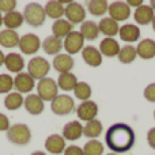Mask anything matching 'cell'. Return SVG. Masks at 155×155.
Instances as JSON below:
<instances>
[{
	"label": "cell",
	"instance_id": "cell-1",
	"mask_svg": "<svg viewBox=\"0 0 155 155\" xmlns=\"http://www.w3.org/2000/svg\"><path fill=\"white\" fill-rule=\"evenodd\" d=\"M105 142L114 154L127 153L135 144V132L128 124L116 123L106 131Z\"/></svg>",
	"mask_w": 155,
	"mask_h": 155
},
{
	"label": "cell",
	"instance_id": "cell-2",
	"mask_svg": "<svg viewBox=\"0 0 155 155\" xmlns=\"http://www.w3.org/2000/svg\"><path fill=\"white\" fill-rule=\"evenodd\" d=\"M7 139H8V142H11L12 144L26 146V144H29L30 140H31V131H30L29 127L23 123L14 124L7 131Z\"/></svg>",
	"mask_w": 155,
	"mask_h": 155
},
{
	"label": "cell",
	"instance_id": "cell-3",
	"mask_svg": "<svg viewBox=\"0 0 155 155\" xmlns=\"http://www.w3.org/2000/svg\"><path fill=\"white\" fill-rule=\"evenodd\" d=\"M46 18L45 10L38 3H29L23 10V19L31 27H40L44 25Z\"/></svg>",
	"mask_w": 155,
	"mask_h": 155
},
{
	"label": "cell",
	"instance_id": "cell-4",
	"mask_svg": "<svg viewBox=\"0 0 155 155\" xmlns=\"http://www.w3.org/2000/svg\"><path fill=\"white\" fill-rule=\"evenodd\" d=\"M51 71V64L45 57L41 56H35L31 60H29L27 64V74L33 78L34 80H41L44 78H46V75Z\"/></svg>",
	"mask_w": 155,
	"mask_h": 155
},
{
	"label": "cell",
	"instance_id": "cell-5",
	"mask_svg": "<svg viewBox=\"0 0 155 155\" xmlns=\"http://www.w3.org/2000/svg\"><path fill=\"white\" fill-rule=\"evenodd\" d=\"M37 95L40 97L44 102L45 101L52 102L59 95V86H57L56 80L52 79V78H44V79L38 80Z\"/></svg>",
	"mask_w": 155,
	"mask_h": 155
},
{
	"label": "cell",
	"instance_id": "cell-6",
	"mask_svg": "<svg viewBox=\"0 0 155 155\" xmlns=\"http://www.w3.org/2000/svg\"><path fill=\"white\" fill-rule=\"evenodd\" d=\"M75 102L74 98L67 94H59L53 101L51 102V110L56 116H67L74 112Z\"/></svg>",
	"mask_w": 155,
	"mask_h": 155
},
{
	"label": "cell",
	"instance_id": "cell-7",
	"mask_svg": "<svg viewBox=\"0 0 155 155\" xmlns=\"http://www.w3.org/2000/svg\"><path fill=\"white\" fill-rule=\"evenodd\" d=\"M64 16L67 18V21L72 25L83 23V22L86 21V8L83 7L80 3L71 2L70 4L65 5Z\"/></svg>",
	"mask_w": 155,
	"mask_h": 155
},
{
	"label": "cell",
	"instance_id": "cell-8",
	"mask_svg": "<svg viewBox=\"0 0 155 155\" xmlns=\"http://www.w3.org/2000/svg\"><path fill=\"white\" fill-rule=\"evenodd\" d=\"M41 40L38 35H35L34 33H27V34L22 35L19 40V49L22 51V53L25 54H34L40 51L41 48Z\"/></svg>",
	"mask_w": 155,
	"mask_h": 155
},
{
	"label": "cell",
	"instance_id": "cell-9",
	"mask_svg": "<svg viewBox=\"0 0 155 155\" xmlns=\"http://www.w3.org/2000/svg\"><path fill=\"white\" fill-rule=\"evenodd\" d=\"M63 48L67 51V54H76L84 48V38L79 31H71L63 41Z\"/></svg>",
	"mask_w": 155,
	"mask_h": 155
},
{
	"label": "cell",
	"instance_id": "cell-10",
	"mask_svg": "<svg viewBox=\"0 0 155 155\" xmlns=\"http://www.w3.org/2000/svg\"><path fill=\"white\" fill-rule=\"evenodd\" d=\"M109 18L114 19L116 22L127 21L131 16V7L127 4V2H113L109 4Z\"/></svg>",
	"mask_w": 155,
	"mask_h": 155
},
{
	"label": "cell",
	"instance_id": "cell-11",
	"mask_svg": "<svg viewBox=\"0 0 155 155\" xmlns=\"http://www.w3.org/2000/svg\"><path fill=\"white\" fill-rule=\"evenodd\" d=\"M76 114L80 120L86 121V123H88V121H91V120H95L97 114H98V105L94 101H90V99L84 101L78 106Z\"/></svg>",
	"mask_w": 155,
	"mask_h": 155
},
{
	"label": "cell",
	"instance_id": "cell-12",
	"mask_svg": "<svg viewBox=\"0 0 155 155\" xmlns=\"http://www.w3.org/2000/svg\"><path fill=\"white\" fill-rule=\"evenodd\" d=\"M35 84V80L27 72H21L14 78V87L16 88V93L19 94H29L33 91Z\"/></svg>",
	"mask_w": 155,
	"mask_h": 155
},
{
	"label": "cell",
	"instance_id": "cell-13",
	"mask_svg": "<svg viewBox=\"0 0 155 155\" xmlns=\"http://www.w3.org/2000/svg\"><path fill=\"white\" fill-rule=\"evenodd\" d=\"M82 57L84 60V63L90 67H99L102 64V54L99 52V49H97L95 46L88 45L84 46L82 49Z\"/></svg>",
	"mask_w": 155,
	"mask_h": 155
},
{
	"label": "cell",
	"instance_id": "cell-14",
	"mask_svg": "<svg viewBox=\"0 0 155 155\" xmlns=\"http://www.w3.org/2000/svg\"><path fill=\"white\" fill-rule=\"evenodd\" d=\"M45 148L48 153L54 154V155H59L61 153H64L65 150V140L63 136L57 134L53 135H49L45 140Z\"/></svg>",
	"mask_w": 155,
	"mask_h": 155
},
{
	"label": "cell",
	"instance_id": "cell-15",
	"mask_svg": "<svg viewBox=\"0 0 155 155\" xmlns=\"http://www.w3.org/2000/svg\"><path fill=\"white\" fill-rule=\"evenodd\" d=\"M52 65L57 72L67 74L71 72V70L74 68V59L67 53H60L54 56V59L52 60Z\"/></svg>",
	"mask_w": 155,
	"mask_h": 155
},
{
	"label": "cell",
	"instance_id": "cell-16",
	"mask_svg": "<svg viewBox=\"0 0 155 155\" xmlns=\"http://www.w3.org/2000/svg\"><path fill=\"white\" fill-rule=\"evenodd\" d=\"M23 106L31 116H38L44 112V101L37 94H29L23 101Z\"/></svg>",
	"mask_w": 155,
	"mask_h": 155
},
{
	"label": "cell",
	"instance_id": "cell-17",
	"mask_svg": "<svg viewBox=\"0 0 155 155\" xmlns=\"http://www.w3.org/2000/svg\"><path fill=\"white\" fill-rule=\"evenodd\" d=\"M83 135V125L79 123V121L74 120L67 123L64 127H63V137L64 140H78L80 139Z\"/></svg>",
	"mask_w": 155,
	"mask_h": 155
},
{
	"label": "cell",
	"instance_id": "cell-18",
	"mask_svg": "<svg viewBox=\"0 0 155 155\" xmlns=\"http://www.w3.org/2000/svg\"><path fill=\"white\" fill-rule=\"evenodd\" d=\"M4 65L10 72H14L18 75L25 68V60L22 57V54H19V53H8V54H5Z\"/></svg>",
	"mask_w": 155,
	"mask_h": 155
},
{
	"label": "cell",
	"instance_id": "cell-19",
	"mask_svg": "<svg viewBox=\"0 0 155 155\" xmlns=\"http://www.w3.org/2000/svg\"><path fill=\"white\" fill-rule=\"evenodd\" d=\"M136 53L140 59L150 60L155 57V41L151 38L142 40L136 46Z\"/></svg>",
	"mask_w": 155,
	"mask_h": 155
},
{
	"label": "cell",
	"instance_id": "cell-20",
	"mask_svg": "<svg viewBox=\"0 0 155 155\" xmlns=\"http://www.w3.org/2000/svg\"><path fill=\"white\" fill-rule=\"evenodd\" d=\"M41 48L49 56H57V54H60V51L63 49V40L54 37V35H49L42 41Z\"/></svg>",
	"mask_w": 155,
	"mask_h": 155
},
{
	"label": "cell",
	"instance_id": "cell-21",
	"mask_svg": "<svg viewBox=\"0 0 155 155\" xmlns=\"http://www.w3.org/2000/svg\"><path fill=\"white\" fill-rule=\"evenodd\" d=\"M98 29L99 33H102L104 35H106V38H113L116 34H118L120 31V26H118V22H116L112 18H102L98 23Z\"/></svg>",
	"mask_w": 155,
	"mask_h": 155
},
{
	"label": "cell",
	"instance_id": "cell-22",
	"mask_svg": "<svg viewBox=\"0 0 155 155\" xmlns=\"http://www.w3.org/2000/svg\"><path fill=\"white\" fill-rule=\"evenodd\" d=\"M118 35H120V38L123 41H125V42H136L140 38V29L136 25L125 23L120 27Z\"/></svg>",
	"mask_w": 155,
	"mask_h": 155
},
{
	"label": "cell",
	"instance_id": "cell-23",
	"mask_svg": "<svg viewBox=\"0 0 155 155\" xmlns=\"http://www.w3.org/2000/svg\"><path fill=\"white\" fill-rule=\"evenodd\" d=\"M120 44L114 38H104L99 44V52L102 56L106 57H116L120 53Z\"/></svg>",
	"mask_w": 155,
	"mask_h": 155
},
{
	"label": "cell",
	"instance_id": "cell-24",
	"mask_svg": "<svg viewBox=\"0 0 155 155\" xmlns=\"http://www.w3.org/2000/svg\"><path fill=\"white\" fill-rule=\"evenodd\" d=\"M154 10L150 7V5H140V7H137L136 10H135L134 12V19L136 21V23L139 25H150L153 23V19H154Z\"/></svg>",
	"mask_w": 155,
	"mask_h": 155
},
{
	"label": "cell",
	"instance_id": "cell-25",
	"mask_svg": "<svg viewBox=\"0 0 155 155\" xmlns=\"http://www.w3.org/2000/svg\"><path fill=\"white\" fill-rule=\"evenodd\" d=\"M44 10H45V14L48 18H52V19H54V21H57V19H61L63 16H64L65 7L59 0H49V2H46Z\"/></svg>",
	"mask_w": 155,
	"mask_h": 155
},
{
	"label": "cell",
	"instance_id": "cell-26",
	"mask_svg": "<svg viewBox=\"0 0 155 155\" xmlns=\"http://www.w3.org/2000/svg\"><path fill=\"white\" fill-rule=\"evenodd\" d=\"M72 29H74V25L70 23L67 19H63V18L57 19V21H54L53 25H52V33H53L52 35L63 40V38L67 37L71 31H74Z\"/></svg>",
	"mask_w": 155,
	"mask_h": 155
},
{
	"label": "cell",
	"instance_id": "cell-27",
	"mask_svg": "<svg viewBox=\"0 0 155 155\" xmlns=\"http://www.w3.org/2000/svg\"><path fill=\"white\" fill-rule=\"evenodd\" d=\"M19 34L15 30H8L4 29L0 31V45L3 48H15L19 45Z\"/></svg>",
	"mask_w": 155,
	"mask_h": 155
},
{
	"label": "cell",
	"instance_id": "cell-28",
	"mask_svg": "<svg viewBox=\"0 0 155 155\" xmlns=\"http://www.w3.org/2000/svg\"><path fill=\"white\" fill-rule=\"evenodd\" d=\"M23 14H21L19 11H11L7 12L3 16V25L7 27L8 30H15L18 27H21L23 25Z\"/></svg>",
	"mask_w": 155,
	"mask_h": 155
},
{
	"label": "cell",
	"instance_id": "cell-29",
	"mask_svg": "<svg viewBox=\"0 0 155 155\" xmlns=\"http://www.w3.org/2000/svg\"><path fill=\"white\" fill-rule=\"evenodd\" d=\"M79 33L82 34V37L84 40H97L99 35V29L98 25L95 23L94 21H84L82 25H80V30Z\"/></svg>",
	"mask_w": 155,
	"mask_h": 155
},
{
	"label": "cell",
	"instance_id": "cell-30",
	"mask_svg": "<svg viewBox=\"0 0 155 155\" xmlns=\"http://www.w3.org/2000/svg\"><path fill=\"white\" fill-rule=\"evenodd\" d=\"M102 131H104L102 123L99 120H97V118L86 123V125L83 127V135L86 137H88L90 140H95L102 134Z\"/></svg>",
	"mask_w": 155,
	"mask_h": 155
},
{
	"label": "cell",
	"instance_id": "cell-31",
	"mask_svg": "<svg viewBox=\"0 0 155 155\" xmlns=\"http://www.w3.org/2000/svg\"><path fill=\"white\" fill-rule=\"evenodd\" d=\"M78 84V79L72 72H67V74H60L59 79H57V86L59 88L64 91H74V88Z\"/></svg>",
	"mask_w": 155,
	"mask_h": 155
},
{
	"label": "cell",
	"instance_id": "cell-32",
	"mask_svg": "<svg viewBox=\"0 0 155 155\" xmlns=\"http://www.w3.org/2000/svg\"><path fill=\"white\" fill-rule=\"evenodd\" d=\"M87 10L91 15L102 16L109 10V3L106 0H90L87 2Z\"/></svg>",
	"mask_w": 155,
	"mask_h": 155
},
{
	"label": "cell",
	"instance_id": "cell-33",
	"mask_svg": "<svg viewBox=\"0 0 155 155\" xmlns=\"http://www.w3.org/2000/svg\"><path fill=\"white\" fill-rule=\"evenodd\" d=\"M23 101L25 99L22 97V94L16 93V91H11L4 98V106L8 110H18L19 107L23 106Z\"/></svg>",
	"mask_w": 155,
	"mask_h": 155
},
{
	"label": "cell",
	"instance_id": "cell-34",
	"mask_svg": "<svg viewBox=\"0 0 155 155\" xmlns=\"http://www.w3.org/2000/svg\"><path fill=\"white\" fill-rule=\"evenodd\" d=\"M118 61L123 63V64H131L135 61V59L137 57L136 53V48L132 45H125L120 49V53H118Z\"/></svg>",
	"mask_w": 155,
	"mask_h": 155
},
{
	"label": "cell",
	"instance_id": "cell-35",
	"mask_svg": "<svg viewBox=\"0 0 155 155\" xmlns=\"http://www.w3.org/2000/svg\"><path fill=\"white\" fill-rule=\"evenodd\" d=\"M74 94L78 99H80L82 102L88 101L91 97V87L88 83L86 82H78L76 87L74 88Z\"/></svg>",
	"mask_w": 155,
	"mask_h": 155
},
{
	"label": "cell",
	"instance_id": "cell-36",
	"mask_svg": "<svg viewBox=\"0 0 155 155\" xmlns=\"http://www.w3.org/2000/svg\"><path fill=\"white\" fill-rule=\"evenodd\" d=\"M84 155H102L104 154V144L98 140H88L83 147Z\"/></svg>",
	"mask_w": 155,
	"mask_h": 155
},
{
	"label": "cell",
	"instance_id": "cell-37",
	"mask_svg": "<svg viewBox=\"0 0 155 155\" xmlns=\"http://www.w3.org/2000/svg\"><path fill=\"white\" fill-rule=\"evenodd\" d=\"M14 87V79L8 74H0V94H10Z\"/></svg>",
	"mask_w": 155,
	"mask_h": 155
},
{
	"label": "cell",
	"instance_id": "cell-38",
	"mask_svg": "<svg viewBox=\"0 0 155 155\" xmlns=\"http://www.w3.org/2000/svg\"><path fill=\"white\" fill-rule=\"evenodd\" d=\"M16 2L15 0H0V12H11L15 11Z\"/></svg>",
	"mask_w": 155,
	"mask_h": 155
},
{
	"label": "cell",
	"instance_id": "cell-39",
	"mask_svg": "<svg viewBox=\"0 0 155 155\" xmlns=\"http://www.w3.org/2000/svg\"><path fill=\"white\" fill-rule=\"evenodd\" d=\"M144 98L148 102H155V83H150L144 88Z\"/></svg>",
	"mask_w": 155,
	"mask_h": 155
},
{
	"label": "cell",
	"instance_id": "cell-40",
	"mask_svg": "<svg viewBox=\"0 0 155 155\" xmlns=\"http://www.w3.org/2000/svg\"><path fill=\"white\" fill-rule=\"evenodd\" d=\"M64 155H84V154H83V148L78 147L75 144H71L68 147H65Z\"/></svg>",
	"mask_w": 155,
	"mask_h": 155
},
{
	"label": "cell",
	"instance_id": "cell-41",
	"mask_svg": "<svg viewBox=\"0 0 155 155\" xmlns=\"http://www.w3.org/2000/svg\"><path fill=\"white\" fill-rule=\"evenodd\" d=\"M10 120L4 113H0V132H7L10 129Z\"/></svg>",
	"mask_w": 155,
	"mask_h": 155
},
{
	"label": "cell",
	"instance_id": "cell-42",
	"mask_svg": "<svg viewBox=\"0 0 155 155\" xmlns=\"http://www.w3.org/2000/svg\"><path fill=\"white\" fill-rule=\"evenodd\" d=\"M147 143L151 148L155 150V128H151L150 131L147 132Z\"/></svg>",
	"mask_w": 155,
	"mask_h": 155
},
{
	"label": "cell",
	"instance_id": "cell-43",
	"mask_svg": "<svg viewBox=\"0 0 155 155\" xmlns=\"http://www.w3.org/2000/svg\"><path fill=\"white\" fill-rule=\"evenodd\" d=\"M127 4L129 5V7H140V5H143V2L142 0H129V2H127Z\"/></svg>",
	"mask_w": 155,
	"mask_h": 155
},
{
	"label": "cell",
	"instance_id": "cell-44",
	"mask_svg": "<svg viewBox=\"0 0 155 155\" xmlns=\"http://www.w3.org/2000/svg\"><path fill=\"white\" fill-rule=\"evenodd\" d=\"M4 59H5V54L3 53L2 51H0V67H2V65L4 64Z\"/></svg>",
	"mask_w": 155,
	"mask_h": 155
},
{
	"label": "cell",
	"instance_id": "cell-45",
	"mask_svg": "<svg viewBox=\"0 0 155 155\" xmlns=\"http://www.w3.org/2000/svg\"><path fill=\"white\" fill-rule=\"evenodd\" d=\"M30 155H46L44 151H35V153H33V154H30Z\"/></svg>",
	"mask_w": 155,
	"mask_h": 155
},
{
	"label": "cell",
	"instance_id": "cell-46",
	"mask_svg": "<svg viewBox=\"0 0 155 155\" xmlns=\"http://www.w3.org/2000/svg\"><path fill=\"white\" fill-rule=\"evenodd\" d=\"M150 7H151V8H153V10L155 11V0H153V2L150 3Z\"/></svg>",
	"mask_w": 155,
	"mask_h": 155
},
{
	"label": "cell",
	"instance_id": "cell-47",
	"mask_svg": "<svg viewBox=\"0 0 155 155\" xmlns=\"http://www.w3.org/2000/svg\"><path fill=\"white\" fill-rule=\"evenodd\" d=\"M2 25H3V15H2V12H0V27H2Z\"/></svg>",
	"mask_w": 155,
	"mask_h": 155
},
{
	"label": "cell",
	"instance_id": "cell-48",
	"mask_svg": "<svg viewBox=\"0 0 155 155\" xmlns=\"http://www.w3.org/2000/svg\"><path fill=\"white\" fill-rule=\"evenodd\" d=\"M151 25H153V29H154V31H155V15H154V19H153V23H151Z\"/></svg>",
	"mask_w": 155,
	"mask_h": 155
},
{
	"label": "cell",
	"instance_id": "cell-49",
	"mask_svg": "<svg viewBox=\"0 0 155 155\" xmlns=\"http://www.w3.org/2000/svg\"><path fill=\"white\" fill-rule=\"evenodd\" d=\"M106 155H117V154H114V153H113V154H106Z\"/></svg>",
	"mask_w": 155,
	"mask_h": 155
},
{
	"label": "cell",
	"instance_id": "cell-50",
	"mask_svg": "<svg viewBox=\"0 0 155 155\" xmlns=\"http://www.w3.org/2000/svg\"><path fill=\"white\" fill-rule=\"evenodd\" d=\"M154 118H155V112H154Z\"/></svg>",
	"mask_w": 155,
	"mask_h": 155
}]
</instances>
